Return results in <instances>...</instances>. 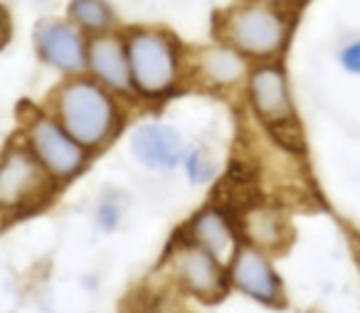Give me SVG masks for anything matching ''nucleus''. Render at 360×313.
I'll list each match as a JSON object with an SVG mask.
<instances>
[{"label": "nucleus", "mask_w": 360, "mask_h": 313, "mask_svg": "<svg viewBox=\"0 0 360 313\" xmlns=\"http://www.w3.org/2000/svg\"><path fill=\"white\" fill-rule=\"evenodd\" d=\"M47 111L91 155L109 148L126 121L119 96L86 75L62 79L50 94Z\"/></svg>", "instance_id": "f257e3e1"}, {"label": "nucleus", "mask_w": 360, "mask_h": 313, "mask_svg": "<svg viewBox=\"0 0 360 313\" xmlns=\"http://www.w3.org/2000/svg\"><path fill=\"white\" fill-rule=\"evenodd\" d=\"M217 40L259 65L284 55L294 30L289 0H237L217 18Z\"/></svg>", "instance_id": "f03ea898"}, {"label": "nucleus", "mask_w": 360, "mask_h": 313, "mask_svg": "<svg viewBox=\"0 0 360 313\" xmlns=\"http://www.w3.org/2000/svg\"><path fill=\"white\" fill-rule=\"evenodd\" d=\"M134 94L143 101H163L178 91L188 75L183 42L165 27L136 25L124 30Z\"/></svg>", "instance_id": "7ed1b4c3"}, {"label": "nucleus", "mask_w": 360, "mask_h": 313, "mask_svg": "<svg viewBox=\"0 0 360 313\" xmlns=\"http://www.w3.org/2000/svg\"><path fill=\"white\" fill-rule=\"evenodd\" d=\"M60 185L37 163L22 139H11L0 151V217L15 219L42 210Z\"/></svg>", "instance_id": "20e7f679"}, {"label": "nucleus", "mask_w": 360, "mask_h": 313, "mask_svg": "<svg viewBox=\"0 0 360 313\" xmlns=\"http://www.w3.org/2000/svg\"><path fill=\"white\" fill-rule=\"evenodd\" d=\"M20 139L60 188L79 178L91 160L89 151L77 143L47 109L25 111Z\"/></svg>", "instance_id": "39448f33"}, {"label": "nucleus", "mask_w": 360, "mask_h": 313, "mask_svg": "<svg viewBox=\"0 0 360 313\" xmlns=\"http://www.w3.org/2000/svg\"><path fill=\"white\" fill-rule=\"evenodd\" d=\"M168 272L180 291H186L198 301L217 303L230 291L227 264H222L220 259L193 244L183 234L168 252Z\"/></svg>", "instance_id": "423d86ee"}, {"label": "nucleus", "mask_w": 360, "mask_h": 313, "mask_svg": "<svg viewBox=\"0 0 360 313\" xmlns=\"http://www.w3.org/2000/svg\"><path fill=\"white\" fill-rule=\"evenodd\" d=\"M245 96L252 114L266 129L271 131L296 129V104H294V94H291V82L279 60L252 65L245 82Z\"/></svg>", "instance_id": "0eeeda50"}, {"label": "nucleus", "mask_w": 360, "mask_h": 313, "mask_svg": "<svg viewBox=\"0 0 360 313\" xmlns=\"http://www.w3.org/2000/svg\"><path fill=\"white\" fill-rule=\"evenodd\" d=\"M227 276H230V288L240 291L242 296L269 308L284 306V279L276 272L271 254L264 249L242 242L227 264Z\"/></svg>", "instance_id": "6e6552de"}, {"label": "nucleus", "mask_w": 360, "mask_h": 313, "mask_svg": "<svg viewBox=\"0 0 360 313\" xmlns=\"http://www.w3.org/2000/svg\"><path fill=\"white\" fill-rule=\"evenodd\" d=\"M32 47L37 60L65 79L86 72V35L67 18H40L32 27Z\"/></svg>", "instance_id": "1a4fd4ad"}, {"label": "nucleus", "mask_w": 360, "mask_h": 313, "mask_svg": "<svg viewBox=\"0 0 360 313\" xmlns=\"http://www.w3.org/2000/svg\"><path fill=\"white\" fill-rule=\"evenodd\" d=\"M86 77L96 84L106 87L119 99H131L134 84H131L129 55H126L124 32L111 30L101 35L86 37Z\"/></svg>", "instance_id": "9d476101"}, {"label": "nucleus", "mask_w": 360, "mask_h": 313, "mask_svg": "<svg viewBox=\"0 0 360 313\" xmlns=\"http://www.w3.org/2000/svg\"><path fill=\"white\" fill-rule=\"evenodd\" d=\"M131 153L153 173H170L188 153V141L175 126L163 121H143L131 131Z\"/></svg>", "instance_id": "9b49d317"}, {"label": "nucleus", "mask_w": 360, "mask_h": 313, "mask_svg": "<svg viewBox=\"0 0 360 313\" xmlns=\"http://www.w3.org/2000/svg\"><path fill=\"white\" fill-rule=\"evenodd\" d=\"M252 70V62L242 57L235 47L225 42H210L205 47H198L188 57V72L200 87L212 91H230L247 82Z\"/></svg>", "instance_id": "f8f14e48"}, {"label": "nucleus", "mask_w": 360, "mask_h": 313, "mask_svg": "<svg viewBox=\"0 0 360 313\" xmlns=\"http://www.w3.org/2000/svg\"><path fill=\"white\" fill-rule=\"evenodd\" d=\"M183 237L202 247L205 252H210L222 264H230V259L235 257V252L242 244L240 227L230 217V212L220 205H205V207L198 210L188 219Z\"/></svg>", "instance_id": "ddd939ff"}, {"label": "nucleus", "mask_w": 360, "mask_h": 313, "mask_svg": "<svg viewBox=\"0 0 360 313\" xmlns=\"http://www.w3.org/2000/svg\"><path fill=\"white\" fill-rule=\"evenodd\" d=\"M240 237L245 244L274 254L281 252L291 242L289 217L274 205H252L237 219Z\"/></svg>", "instance_id": "4468645a"}, {"label": "nucleus", "mask_w": 360, "mask_h": 313, "mask_svg": "<svg viewBox=\"0 0 360 313\" xmlns=\"http://www.w3.org/2000/svg\"><path fill=\"white\" fill-rule=\"evenodd\" d=\"M67 20L86 37L111 32L119 25V18L109 0H70L67 3Z\"/></svg>", "instance_id": "2eb2a0df"}, {"label": "nucleus", "mask_w": 360, "mask_h": 313, "mask_svg": "<svg viewBox=\"0 0 360 313\" xmlns=\"http://www.w3.org/2000/svg\"><path fill=\"white\" fill-rule=\"evenodd\" d=\"M183 170H186L188 180H191L193 185H207L217 178L220 165H217V160L212 158V153L207 148H202V146L191 148V146H188V153H186V158H183Z\"/></svg>", "instance_id": "dca6fc26"}, {"label": "nucleus", "mask_w": 360, "mask_h": 313, "mask_svg": "<svg viewBox=\"0 0 360 313\" xmlns=\"http://www.w3.org/2000/svg\"><path fill=\"white\" fill-rule=\"evenodd\" d=\"M124 212H126V198L121 193H116V190H111V193L99 198L94 217H96V224H99L104 232H114L121 224V219H124Z\"/></svg>", "instance_id": "f3484780"}, {"label": "nucleus", "mask_w": 360, "mask_h": 313, "mask_svg": "<svg viewBox=\"0 0 360 313\" xmlns=\"http://www.w3.org/2000/svg\"><path fill=\"white\" fill-rule=\"evenodd\" d=\"M338 65L343 67V72L353 77H360V37L348 40L338 50Z\"/></svg>", "instance_id": "a211bd4d"}, {"label": "nucleus", "mask_w": 360, "mask_h": 313, "mask_svg": "<svg viewBox=\"0 0 360 313\" xmlns=\"http://www.w3.org/2000/svg\"><path fill=\"white\" fill-rule=\"evenodd\" d=\"M13 37V18H11V11H8L3 3H0V50L11 42Z\"/></svg>", "instance_id": "6ab92c4d"}]
</instances>
